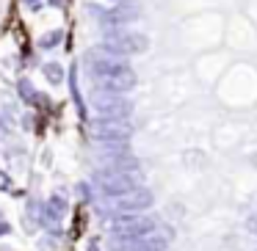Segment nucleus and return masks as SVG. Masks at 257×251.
I'll list each match as a JSON object with an SVG mask.
<instances>
[{
    "mask_svg": "<svg viewBox=\"0 0 257 251\" xmlns=\"http://www.w3.org/2000/svg\"><path fill=\"white\" fill-rule=\"evenodd\" d=\"M152 204H155V193H152L150 188H144V185H139V188L130 190V193L119 196V199H111L105 210L100 207V210H97V215H100L102 221H108V218L124 215V212H147Z\"/></svg>",
    "mask_w": 257,
    "mask_h": 251,
    "instance_id": "nucleus-5",
    "label": "nucleus"
},
{
    "mask_svg": "<svg viewBox=\"0 0 257 251\" xmlns=\"http://www.w3.org/2000/svg\"><path fill=\"white\" fill-rule=\"evenodd\" d=\"M158 232V221L144 212H124L108 218V240H141Z\"/></svg>",
    "mask_w": 257,
    "mask_h": 251,
    "instance_id": "nucleus-4",
    "label": "nucleus"
},
{
    "mask_svg": "<svg viewBox=\"0 0 257 251\" xmlns=\"http://www.w3.org/2000/svg\"><path fill=\"white\" fill-rule=\"evenodd\" d=\"M69 212V199L64 190H53L50 196H47L45 201H42V226H56V223H61L64 218H67Z\"/></svg>",
    "mask_w": 257,
    "mask_h": 251,
    "instance_id": "nucleus-9",
    "label": "nucleus"
},
{
    "mask_svg": "<svg viewBox=\"0 0 257 251\" xmlns=\"http://www.w3.org/2000/svg\"><path fill=\"white\" fill-rule=\"evenodd\" d=\"M75 196H78L83 204H91V199H94V193H91V182H75Z\"/></svg>",
    "mask_w": 257,
    "mask_h": 251,
    "instance_id": "nucleus-16",
    "label": "nucleus"
},
{
    "mask_svg": "<svg viewBox=\"0 0 257 251\" xmlns=\"http://www.w3.org/2000/svg\"><path fill=\"white\" fill-rule=\"evenodd\" d=\"M42 75H45V80L47 83H53V86H58V83H64V67L58 61H47V64H42Z\"/></svg>",
    "mask_w": 257,
    "mask_h": 251,
    "instance_id": "nucleus-14",
    "label": "nucleus"
},
{
    "mask_svg": "<svg viewBox=\"0 0 257 251\" xmlns=\"http://www.w3.org/2000/svg\"><path fill=\"white\" fill-rule=\"evenodd\" d=\"M20 122H23V130H31V127H34V113H23Z\"/></svg>",
    "mask_w": 257,
    "mask_h": 251,
    "instance_id": "nucleus-19",
    "label": "nucleus"
},
{
    "mask_svg": "<svg viewBox=\"0 0 257 251\" xmlns=\"http://www.w3.org/2000/svg\"><path fill=\"white\" fill-rule=\"evenodd\" d=\"M17 91H20V100L28 102V105H39V102H42V94L34 89V83H31L28 78H20L17 80Z\"/></svg>",
    "mask_w": 257,
    "mask_h": 251,
    "instance_id": "nucleus-13",
    "label": "nucleus"
},
{
    "mask_svg": "<svg viewBox=\"0 0 257 251\" xmlns=\"http://www.w3.org/2000/svg\"><path fill=\"white\" fill-rule=\"evenodd\" d=\"M91 185L100 190L102 199L111 201V199H119V196H124V193L139 188L141 174L139 171H116V168H111V166H100L91 174Z\"/></svg>",
    "mask_w": 257,
    "mask_h": 251,
    "instance_id": "nucleus-3",
    "label": "nucleus"
},
{
    "mask_svg": "<svg viewBox=\"0 0 257 251\" xmlns=\"http://www.w3.org/2000/svg\"><path fill=\"white\" fill-rule=\"evenodd\" d=\"M64 42V31L56 28V31H47L45 36L39 39V50H56L58 45Z\"/></svg>",
    "mask_w": 257,
    "mask_h": 251,
    "instance_id": "nucleus-15",
    "label": "nucleus"
},
{
    "mask_svg": "<svg viewBox=\"0 0 257 251\" xmlns=\"http://www.w3.org/2000/svg\"><path fill=\"white\" fill-rule=\"evenodd\" d=\"M169 240L161 234H150L141 240H108V251H166Z\"/></svg>",
    "mask_w": 257,
    "mask_h": 251,
    "instance_id": "nucleus-10",
    "label": "nucleus"
},
{
    "mask_svg": "<svg viewBox=\"0 0 257 251\" xmlns=\"http://www.w3.org/2000/svg\"><path fill=\"white\" fill-rule=\"evenodd\" d=\"M0 218H3V210H0Z\"/></svg>",
    "mask_w": 257,
    "mask_h": 251,
    "instance_id": "nucleus-23",
    "label": "nucleus"
},
{
    "mask_svg": "<svg viewBox=\"0 0 257 251\" xmlns=\"http://www.w3.org/2000/svg\"><path fill=\"white\" fill-rule=\"evenodd\" d=\"M86 75L91 78L94 91H111V94H127L136 89L139 78L136 69L124 58H111L102 53H86L83 58Z\"/></svg>",
    "mask_w": 257,
    "mask_h": 251,
    "instance_id": "nucleus-1",
    "label": "nucleus"
},
{
    "mask_svg": "<svg viewBox=\"0 0 257 251\" xmlns=\"http://www.w3.org/2000/svg\"><path fill=\"white\" fill-rule=\"evenodd\" d=\"M23 3L31 9V12H39V9H42V0H23Z\"/></svg>",
    "mask_w": 257,
    "mask_h": 251,
    "instance_id": "nucleus-20",
    "label": "nucleus"
},
{
    "mask_svg": "<svg viewBox=\"0 0 257 251\" xmlns=\"http://www.w3.org/2000/svg\"><path fill=\"white\" fill-rule=\"evenodd\" d=\"M89 14L102 25V28H124V25L136 23L141 17V9L136 0H119L113 9H100V6H89Z\"/></svg>",
    "mask_w": 257,
    "mask_h": 251,
    "instance_id": "nucleus-7",
    "label": "nucleus"
},
{
    "mask_svg": "<svg viewBox=\"0 0 257 251\" xmlns=\"http://www.w3.org/2000/svg\"><path fill=\"white\" fill-rule=\"evenodd\" d=\"M111 3H119V0H111Z\"/></svg>",
    "mask_w": 257,
    "mask_h": 251,
    "instance_id": "nucleus-24",
    "label": "nucleus"
},
{
    "mask_svg": "<svg viewBox=\"0 0 257 251\" xmlns=\"http://www.w3.org/2000/svg\"><path fill=\"white\" fill-rule=\"evenodd\" d=\"M89 138L100 146L130 144V138H133V124H130V119H100L97 116L89 124Z\"/></svg>",
    "mask_w": 257,
    "mask_h": 251,
    "instance_id": "nucleus-6",
    "label": "nucleus"
},
{
    "mask_svg": "<svg viewBox=\"0 0 257 251\" xmlns=\"http://www.w3.org/2000/svg\"><path fill=\"white\" fill-rule=\"evenodd\" d=\"M6 234H12V223L6 218H0V237H6Z\"/></svg>",
    "mask_w": 257,
    "mask_h": 251,
    "instance_id": "nucleus-18",
    "label": "nucleus"
},
{
    "mask_svg": "<svg viewBox=\"0 0 257 251\" xmlns=\"http://www.w3.org/2000/svg\"><path fill=\"white\" fill-rule=\"evenodd\" d=\"M47 3H50L53 9H61V3H64V0H47Z\"/></svg>",
    "mask_w": 257,
    "mask_h": 251,
    "instance_id": "nucleus-21",
    "label": "nucleus"
},
{
    "mask_svg": "<svg viewBox=\"0 0 257 251\" xmlns=\"http://www.w3.org/2000/svg\"><path fill=\"white\" fill-rule=\"evenodd\" d=\"M91 111L100 119H130L136 111L127 94H111V91H94L91 94Z\"/></svg>",
    "mask_w": 257,
    "mask_h": 251,
    "instance_id": "nucleus-8",
    "label": "nucleus"
},
{
    "mask_svg": "<svg viewBox=\"0 0 257 251\" xmlns=\"http://www.w3.org/2000/svg\"><path fill=\"white\" fill-rule=\"evenodd\" d=\"M89 251H100V248H97V240H91V243H89Z\"/></svg>",
    "mask_w": 257,
    "mask_h": 251,
    "instance_id": "nucleus-22",
    "label": "nucleus"
},
{
    "mask_svg": "<svg viewBox=\"0 0 257 251\" xmlns=\"http://www.w3.org/2000/svg\"><path fill=\"white\" fill-rule=\"evenodd\" d=\"M25 223H28V232H36L42 226V201L34 196L25 201Z\"/></svg>",
    "mask_w": 257,
    "mask_h": 251,
    "instance_id": "nucleus-12",
    "label": "nucleus"
},
{
    "mask_svg": "<svg viewBox=\"0 0 257 251\" xmlns=\"http://www.w3.org/2000/svg\"><path fill=\"white\" fill-rule=\"evenodd\" d=\"M69 97H72V102H75V111H78V119H80V122H86V119H89V113H86V102H83V94H80L78 67H75V64H72V69H69Z\"/></svg>",
    "mask_w": 257,
    "mask_h": 251,
    "instance_id": "nucleus-11",
    "label": "nucleus"
},
{
    "mask_svg": "<svg viewBox=\"0 0 257 251\" xmlns=\"http://www.w3.org/2000/svg\"><path fill=\"white\" fill-rule=\"evenodd\" d=\"M14 190V179L12 174H6L3 168H0V193H12Z\"/></svg>",
    "mask_w": 257,
    "mask_h": 251,
    "instance_id": "nucleus-17",
    "label": "nucleus"
},
{
    "mask_svg": "<svg viewBox=\"0 0 257 251\" xmlns=\"http://www.w3.org/2000/svg\"><path fill=\"white\" fill-rule=\"evenodd\" d=\"M97 50H100L102 56H111V58L141 56V53L150 50V39H147L144 34H139V31H127V28H108Z\"/></svg>",
    "mask_w": 257,
    "mask_h": 251,
    "instance_id": "nucleus-2",
    "label": "nucleus"
}]
</instances>
